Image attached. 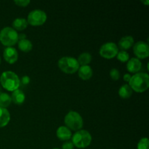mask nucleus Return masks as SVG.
Segmentation results:
<instances>
[{
  "label": "nucleus",
  "instance_id": "nucleus-20",
  "mask_svg": "<svg viewBox=\"0 0 149 149\" xmlns=\"http://www.w3.org/2000/svg\"><path fill=\"white\" fill-rule=\"evenodd\" d=\"M92 61V55L89 52H83L81 55H79L77 61L79 64L81 65H87L91 62Z\"/></svg>",
  "mask_w": 149,
  "mask_h": 149
},
{
  "label": "nucleus",
  "instance_id": "nucleus-13",
  "mask_svg": "<svg viewBox=\"0 0 149 149\" xmlns=\"http://www.w3.org/2000/svg\"><path fill=\"white\" fill-rule=\"evenodd\" d=\"M134 44V39L131 36H123L118 43V48H120L122 51L130 49Z\"/></svg>",
  "mask_w": 149,
  "mask_h": 149
},
{
  "label": "nucleus",
  "instance_id": "nucleus-2",
  "mask_svg": "<svg viewBox=\"0 0 149 149\" xmlns=\"http://www.w3.org/2000/svg\"><path fill=\"white\" fill-rule=\"evenodd\" d=\"M0 83L4 89L8 91H15L20 87V80L18 76L13 71H7L3 72L0 77Z\"/></svg>",
  "mask_w": 149,
  "mask_h": 149
},
{
  "label": "nucleus",
  "instance_id": "nucleus-16",
  "mask_svg": "<svg viewBox=\"0 0 149 149\" xmlns=\"http://www.w3.org/2000/svg\"><path fill=\"white\" fill-rule=\"evenodd\" d=\"M10 120V113L7 109L0 107V128L8 125Z\"/></svg>",
  "mask_w": 149,
  "mask_h": 149
},
{
  "label": "nucleus",
  "instance_id": "nucleus-9",
  "mask_svg": "<svg viewBox=\"0 0 149 149\" xmlns=\"http://www.w3.org/2000/svg\"><path fill=\"white\" fill-rule=\"evenodd\" d=\"M133 52L138 59L148 58L149 55L148 45L143 41H139L134 45Z\"/></svg>",
  "mask_w": 149,
  "mask_h": 149
},
{
  "label": "nucleus",
  "instance_id": "nucleus-24",
  "mask_svg": "<svg viewBox=\"0 0 149 149\" xmlns=\"http://www.w3.org/2000/svg\"><path fill=\"white\" fill-rule=\"evenodd\" d=\"M109 74H110L111 78L113 80H115V81L119 79V77H120V73H119V70L117 68H112L110 71Z\"/></svg>",
  "mask_w": 149,
  "mask_h": 149
},
{
  "label": "nucleus",
  "instance_id": "nucleus-8",
  "mask_svg": "<svg viewBox=\"0 0 149 149\" xmlns=\"http://www.w3.org/2000/svg\"><path fill=\"white\" fill-rule=\"evenodd\" d=\"M99 52L103 58L106 59H111L116 56L119 52V48L113 42H107L100 47Z\"/></svg>",
  "mask_w": 149,
  "mask_h": 149
},
{
  "label": "nucleus",
  "instance_id": "nucleus-26",
  "mask_svg": "<svg viewBox=\"0 0 149 149\" xmlns=\"http://www.w3.org/2000/svg\"><path fill=\"white\" fill-rule=\"evenodd\" d=\"M74 144L71 141H67L62 145V149H74Z\"/></svg>",
  "mask_w": 149,
  "mask_h": 149
},
{
  "label": "nucleus",
  "instance_id": "nucleus-5",
  "mask_svg": "<svg viewBox=\"0 0 149 149\" xmlns=\"http://www.w3.org/2000/svg\"><path fill=\"white\" fill-rule=\"evenodd\" d=\"M65 124L70 130L79 131L83 127V119L81 115L77 112L71 111L68 112L64 119Z\"/></svg>",
  "mask_w": 149,
  "mask_h": 149
},
{
  "label": "nucleus",
  "instance_id": "nucleus-7",
  "mask_svg": "<svg viewBox=\"0 0 149 149\" xmlns=\"http://www.w3.org/2000/svg\"><path fill=\"white\" fill-rule=\"evenodd\" d=\"M47 14L42 10H33L29 13L27 17V22L33 26H42L46 22Z\"/></svg>",
  "mask_w": 149,
  "mask_h": 149
},
{
  "label": "nucleus",
  "instance_id": "nucleus-32",
  "mask_svg": "<svg viewBox=\"0 0 149 149\" xmlns=\"http://www.w3.org/2000/svg\"><path fill=\"white\" fill-rule=\"evenodd\" d=\"M111 149H114V148H111Z\"/></svg>",
  "mask_w": 149,
  "mask_h": 149
},
{
  "label": "nucleus",
  "instance_id": "nucleus-29",
  "mask_svg": "<svg viewBox=\"0 0 149 149\" xmlns=\"http://www.w3.org/2000/svg\"><path fill=\"white\" fill-rule=\"evenodd\" d=\"M142 2L143 3V4H146V5H148V4H149V1L148 0H147V1H142Z\"/></svg>",
  "mask_w": 149,
  "mask_h": 149
},
{
  "label": "nucleus",
  "instance_id": "nucleus-11",
  "mask_svg": "<svg viewBox=\"0 0 149 149\" xmlns=\"http://www.w3.org/2000/svg\"><path fill=\"white\" fill-rule=\"evenodd\" d=\"M141 68H142V63L137 58H132L129 59L127 64V69L130 73H134V74L138 73V71H141Z\"/></svg>",
  "mask_w": 149,
  "mask_h": 149
},
{
  "label": "nucleus",
  "instance_id": "nucleus-10",
  "mask_svg": "<svg viewBox=\"0 0 149 149\" xmlns=\"http://www.w3.org/2000/svg\"><path fill=\"white\" fill-rule=\"evenodd\" d=\"M3 57L7 63L13 64L17 61V58H18V54H17L15 48L13 47H7L4 49Z\"/></svg>",
  "mask_w": 149,
  "mask_h": 149
},
{
  "label": "nucleus",
  "instance_id": "nucleus-27",
  "mask_svg": "<svg viewBox=\"0 0 149 149\" xmlns=\"http://www.w3.org/2000/svg\"><path fill=\"white\" fill-rule=\"evenodd\" d=\"M20 82L23 84H28L30 82V78L28 76H24V77H22Z\"/></svg>",
  "mask_w": 149,
  "mask_h": 149
},
{
  "label": "nucleus",
  "instance_id": "nucleus-28",
  "mask_svg": "<svg viewBox=\"0 0 149 149\" xmlns=\"http://www.w3.org/2000/svg\"><path fill=\"white\" fill-rule=\"evenodd\" d=\"M131 77H132V76H131L130 74H125V75H124L123 79H124V80H125V81H127V82H129L130 80V79H131Z\"/></svg>",
  "mask_w": 149,
  "mask_h": 149
},
{
  "label": "nucleus",
  "instance_id": "nucleus-12",
  "mask_svg": "<svg viewBox=\"0 0 149 149\" xmlns=\"http://www.w3.org/2000/svg\"><path fill=\"white\" fill-rule=\"evenodd\" d=\"M56 135L61 141H69L72 137L71 131L65 126H61L56 131Z\"/></svg>",
  "mask_w": 149,
  "mask_h": 149
},
{
  "label": "nucleus",
  "instance_id": "nucleus-17",
  "mask_svg": "<svg viewBox=\"0 0 149 149\" xmlns=\"http://www.w3.org/2000/svg\"><path fill=\"white\" fill-rule=\"evenodd\" d=\"M28 26L27 20L23 17H17L13 22V29L17 31H23Z\"/></svg>",
  "mask_w": 149,
  "mask_h": 149
},
{
  "label": "nucleus",
  "instance_id": "nucleus-6",
  "mask_svg": "<svg viewBox=\"0 0 149 149\" xmlns=\"http://www.w3.org/2000/svg\"><path fill=\"white\" fill-rule=\"evenodd\" d=\"M58 67L66 74H74L78 71L79 64L76 58L73 57H63L58 61Z\"/></svg>",
  "mask_w": 149,
  "mask_h": 149
},
{
  "label": "nucleus",
  "instance_id": "nucleus-30",
  "mask_svg": "<svg viewBox=\"0 0 149 149\" xmlns=\"http://www.w3.org/2000/svg\"><path fill=\"white\" fill-rule=\"evenodd\" d=\"M52 149H60V148H52Z\"/></svg>",
  "mask_w": 149,
  "mask_h": 149
},
{
  "label": "nucleus",
  "instance_id": "nucleus-25",
  "mask_svg": "<svg viewBox=\"0 0 149 149\" xmlns=\"http://www.w3.org/2000/svg\"><path fill=\"white\" fill-rule=\"evenodd\" d=\"M14 2L20 7H26L30 4V0H15Z\"/></svg>",
  "mask_w": 149,
  "mask_h": 149
},
{
  "label": "nucleus",
  "instance_id": "nucleus-1",
  "mask_svg": "<svg viewBox=\"0 0 149 149\" xmlns=\"http://www.w3.org/2000/svg\"><path fill=\"white\" fill-rule=\"evenodd\" d=\"M129 85L132 90L138 93H143L149 87V76L147 73H136L131 77Z\"/></svg>",
  "mask_w": 149,
  "mask_h": 149
},
{
  "label": "nucleus",
  "instance_id": "nucleus-14",
  "mask_svg": "<svg viewBox=\"0 0 149 149\" xmlns=\"http://www.w3.org/2000/svg\"><path fill=\"white\" fill-rule=\"evenodd\" d=\"M78 75L81 79H90L93 76V69L90 65H81L78 69Z\"/></svg>",
  "mask_w": 149,
  "mask_h": 149
},
{
  "label": "nucleus",
  "instance_id": "nucleus-21",
  "mask_svg": "<svg viewBox=\"0 0 149 149\" xmlns=\"http://www.w3.org/2000/svg\"><path fill=\"white\" fill-rule=\"evenodd\" d=\"M12 102L11 97L6 93H0V107L4 108L10 106Z\"/></svg>",
  "mask_w": 149,
  "mask_h": 149
},
{
  "label": "nucleus",
  "instance_id": "nucleus-18",
  "mask_svg": "<svg viewBox=\"0 0 149 149\" xmlns=\"http://www.w3.org/2000/svg\"><path fill=\"white\" fill-rule=\"evenodd\" d=\"M132 94V90L130 87L129 84H125L122 85L120 88L119 89V95L121 97L124 99L129 98Z\"/></svg>",
  "mask_w": 149,
  "mask_h": 149
},
{
  "label": "nucleus",
  "instance_id": "nucleus-15",
  "mask_svg": "<svg viewBox=\"0 0 149 149\" xmlns=\"http://www.w3.org/2000/svg\"><path fill=\"white\" fill-rule=\"evenodd\" d=\"M11 99L12 101H13V103H15L16 105H21L24 103L26 95H25L24 93L22 90L17 89V90L13 92Z\"/></svg>",
  "mask_w": 149,
  "mask_h": 149
},
{
  "label": "nucleus",
  "instance_id": "nucleus-4",
  "mask_svg": "<svg viewBox=\"0 0 149 149\" xmlns=\"http://www.w3.org/2000/svg\"><path fill=\"white\" fill-rule=\"evenodd\" d=\"M0 42L4 46H13L18 42V33L13 28H4L0 31Z\"/></svg>",
  "mask_w": 149,
  "mask_h": 149
},
{
  "label": "nucleus",
  "instance_id": "nucleus-19",
  "mask_svg": "<svg viewBox=\"0 0 149 149\" xmlns=\"http://www.w3.org/2000/svg\"><path fill=\"white\" fill-rule=\"evenodd\" d=\"M18 47L23 52H28L31 50L33 45H32L31 42L29 39H20V40H18Z\"/></svg>",
  "mask_w": 149,
  "mask_h": 149
},
{
  "label": "nucleus",
  "instance_id": "nucleus-22",
  "mask_svg": "<svg viewBox=\"0 0 149 149\" xmlns=\"http://www.w3.org/2000/svg\"><path fill=\"white\" fill-rule=\"evenodd\" d=\"M116 56H117V59L122 63L127 62L130 59V55L126 51H120L118 52Z\"/></svg>",
  "mask_w": 149,
  "mask_h": 149
},
{
  "label": "nucleus",
  "instance_id": "nucleus-3",
  "mask_svg": "<svg viewBox=\"0 0 149 149\" xmlns=\"http://www.w3.org/2000/svg\"><path fill=\"white\" fill-rule=\"evenodd\" d=\"M72 141L74 146L79 148H84L88 147L92 142V136L90 132L84 130L77 131L72 137Z\"/></svg>",
  "mask_w": 149,
  "mask_h": 149
},
{
  "label": "nucleus",
  "instance_id": "nucleus-31",
  "mask_svg": "<svg viewBox=\"0 0 149 149\" xmlns=\"http://www.w3.org/2000/svg\"><path fill=\"white\" fill-rule=\"evenodd\" d=\"M0 63H1V58H0Z\"/></svg>",
  "mask_w": 149,
  "mask_h": 149
},
{
  "label": "nucleus",
  "instance_id": "nucleus-23",
  "mask_svg": "<svg viewBox=\"0 0 149 149\" xmlns=\"http://www.w3.org/2000/svg\"><path fill=\"white\" fill-rule=\"evenodd\" d=\"M148 138H143L138 143V149H149Z\"/></svg>",
  "mask_w": 149,
  "mask_h": 149
}]
</instances>
